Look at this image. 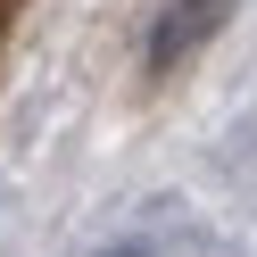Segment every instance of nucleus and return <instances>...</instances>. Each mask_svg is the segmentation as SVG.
<instances>
[{
  "label": "nucleus",
  "instance_id": "nucleus-1",
  "mask_svg": "<svg viewBox=\"0 0 257 257\" xmlns=\"http://www.w3.org/2000/svg\"><path fill=\"white\" fill-rule=\"evenodd\" d=\"M224 17H232V0H174L166 17H158V34H150V67H174V58H183L191 42H207Z\"/></svg>",
  "mask_w": 257,
  "mask_h": 257
}]
</instances>
